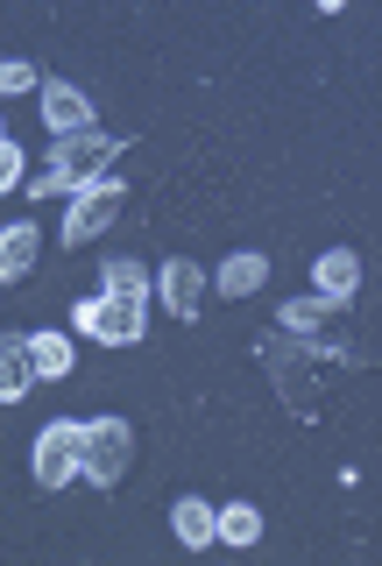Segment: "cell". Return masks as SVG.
<instances>
[{
    "mask_svg": "<svg viewBox=\"0 0 382 566\" xmlns=\"http://www.w3.org/2000/svg\"><path fill=\"white\" fill-rule=\"evenodd\" d=\"M29 382H36V368H29V333H0V403H14Z\"/></svg>",
    "mask_w": 382,
    "mask_h": 566,
    "instance_id": "7c38bea8",
    "label": "cell"
},
{
    "mask_svg": "<svg viewBox=\"0 0 382 566\" xmlns=\"http://www.w3.org/2000/svg\"><path fill=\"white\" fill-rule=\"evenodd\" d=\"M311 283H319V297H333V305H354V291H361V255H354V248H333V255H319Z\"/></svg>",
    "mask_w": 382,
    "mask_h": 566,
    "instance_id": "30bf717a",
    "label": "cell"
},
{
    "mask_svg": "<svg viewBox=\"0 0 382 566\" xmlns=\"http://www.w3.org/2000/svg\"><path fill=\"white\" fill-rule=\"evenodd\" d=\"M340 312L333 297H290L284 312H276V333H290V340H319V333H333L340 326Z\"/></svg>",
    "mask_w": 382,
    "mask_h": 566,
    "instance_id": "ba28073f",
    "label": "cell"
},
{
    "mask_svg": "<svg viewBox=\"0 0 382 566\" xmlns=\"http://www.w3.org/2000/svg\"><path fill=\"white\" fill-rule=\"evenodd\" d=\"M128 149L120 135H99V128H78V135H57L50 142V164L29 177V191L36 199H57V191H85V185H99V177L114 170V156Z\"/></svg>",
    "mask_w": 382,
    "mask_h": 566,
    "instance_id": "7a4b0ae2",
    "label": "cell"
},
{
    "mask_svg": "<svg viewBox=\"0 0 382 566\" xmlns=\"http://www.w3.org/2000/svg\"><path fill=\"white\" fill-rule=\"evenodd\" d=\"M43 120H50V135H78V128H93V99H85L78 85L50 78L43 85Z\"/></svg>",
    "mask_w": 382,
    "mask_h": 566,
    "instance_id": "9c48e42d",
    "label": "cell"
},
{
    "mask_svg": "<svg viewBox=\"0 0 382 566\" xmlns=\"http://www.w3.org/2000/svg\"><path fill=\"white\" fill-rule=\"evenodd\" d=\"M170 531H178V545H184V553H205V545H213V503L184 495V503L170 510Z\"/></svg>",
    "mask_w": 382,
    "mask_h": 566,
    "instance_id": "4fadbf2b",
    "label": "cell"
},
{
    "mask_svg": "<svg viewBox=\"0 0 382 566\" xmlns=\"http://www.w3.org/2000/svg\"><path fill=\"white\" fill-rule=\"evenodd\" d=\"M14 185H22V149L0 142V191H14Z\"/></svg>",
    "mask_w": 382,
    "mask_h": 566,
    "instance_id": "d6986e66",
    "label": "cell"
},
{
    "mask_svg": "<svg viewBox=\"0 0 382 566\" xmlns=\"http://www.w3.org/2000/svg\"><path fill=\"white\" fill-rule=\"evenodd\" d=\"M99 283H107V297H142L149 291V270H142V262H107V276H99Z\"/></svg>",
    "mask_w": 382,
    "mask_h": 566,
    "instance_id": "e0dca14e",
    "label": "cell"
},
{
    "mask_svg": "<svg viewBox=\"0 0 382 566\" xmlns=\"http://www.w3.org/2000/svg\"><path fill=\"white\" fill-rule=\"evenodd\" d=\"M255 354H263V368H269V382H276V397H284V411L298 418V424H319V368H333V361H369V347H354V354H340L333 340H290V333H263L255 340Z\"/></svg>",
    "mask_w": 382,
    "mask_h": 566,
    "instance_id": "6da1fadb",
    "label": "cell"
},
{
    "mask_svg": "<svg viewBox=\"0 0 382 566\" xmlns=\"http://www.w3.org/2000/svg\"><path fill=\"white\" fill-rule=\"evenodd\" d=\"M36 255H43V234L29 220L0 227V283H22L29 270H36Z\"/></svg>",
    "mask_w": 382,
    "mask_h": 566,
    "instance_id": "8fae6325",
    "label": "cell"
},
{
    "mask_svg": "<svg viewBox=\"0 0 382 566\" xmlns=\"http://www.w3.org/2000/svg\"><path fill=\"white\" fill-rule=\"evenodd\" d=\"M213 538H220V545H255V538H263V510H255V503L213 510Z\"/></svg>",
    "mask_w": 382,
    "mask_h": 566,
    "instance_id": "5bb4252c",
    "label": "cell"
},
{
    "mask_svg": "<svg viewBox=\"0 0 382 566\" xmlns=\"http://www.w3.org/2000/svg\"><path fill=\"white\" fill-rule=\"evenodd\" d=\"M72 326L78 333H93V340H107V347H135L142 340V297H85V305L72 312Z\"/></svg>",
    "mask_w": 382,
    "mask_h": 566,
    "instance_id": "277c9868",
    "label": "cell"
},
{
    "mask_svg": "<svg viewBox=\"0 0 382 566\" xmlns=\"http://www.w3.org/2000/svg\"><path fill=\"white\" fill-rule=\"evenodd\" d=\"M0 142H8V135H0Z\"/></svg>",
    "mask_w": 382,
    "mask_h": 566,
    "instance_id": "ffe728a7",
    "label": "cell"
},
{
    "mask_svg": "<svg viewBox=\"0 0 382 566\" xmlns=\"http://www.w3.org/2000/svg\"><path fill=\"white\" fill-rule=\"evenodd\" d=\"M263 283H269V255H255V248L248 255H227V270H220V291L227 297H255Z\"/></svg>",
    "mask_w": 382,
    "mask_h": 566,
    "instance_id": "2e32d148",
    "label": "cell"
},
{
    "mask_svg": "<svg viewBox=\"0 0 382 566\" xmlns=\"http://www.w3.org/2000/svg\"><path fill=\"white\" fill-rule=\"evenodd\" d=\"M156 291H163V312L170 318H199L205 312V270H199V262H184V255L156 276Z\"/></svg>",
    "mask_w": 382,
    "mask_h": 566,
    "instance_id": "52a82bcc",
    "label": "cell"
},
{
    "mask_svg": "<svg viewBox=\"0 0 382 566\" xmlns=\"http://www.w3.org/2000/svg\"><path fill=\"white\" fill-rule=\"evenodd\" d=\"M29 368H36L43 382L72 376V340H64V333H29Z\"/></svg>",
    "mask_w": 382,
    "mask_h": 566,
    "instance_id": "9a60e30c",
    "label": "cell"
},
{
    "mask_svg": "<svg viewBox=\"0 0 382 566\" xmlns=\"http://www.w3.org/2000/svg\"><path fill=\"white\" fill-rule=\"evenodd\" d=\"M120 206H128L120 177H99V185H85V191H78V206H72V220H64V248L99 241V234H107V227L120 220Z\"/></svg>",
    "mask_w": 382,
    "mask_h": 566,
    "instance_id": "5b68a950",
    "label": "cell"
},
{
    "mask_svg": "<svg viewBox=\"0 0 382 566\" xmlns=\"http://www.w3.org/2000/svg\"><path fill=\"white\" fill-rule=\"evenodd\" d=\"M72 474H78V424L57 418V424H43V439H36V482L64 489Z\"/></svg>",
    "mask_w": 382,
    "mask_h": 566,
    "instance_id": "8992f818",
    "label": "cell"
},
{
    "mask_svg": "<svg viewBox=\"0 0 382 566\" xmlns=\"http://www.w3.org/2000/svg\"><path fill=\"white\" fill-rule=\"evenodd\" d=\"M29 85H36V64H22V57L0 64V99H8V93H29Z\"/></svg>",
    "mask_w": 382,
    "mask_h": 566,
    "instance_id": "ac0fdd59",
    "label": "cell"
},
{
    "mask_svg": "<svg viewBox=\"0 0 382 566\" xmlns=\"http://www.w3.org/2000/svg\"><path fill=\"white\" fill-rule=\"evenodd\" d=\"M135 468V424L128 418H85L78 424V474L93 489H114Z\"/></svg>",
    "mask_w": 382,
    "mask_h": 566,
    "instance_id": "3957f363",
    "label": "cell"
}]
</instances>
